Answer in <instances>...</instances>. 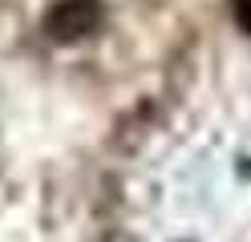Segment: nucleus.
Returning <instances> with one entry per match:
<instances>
[{"label": "nucleus", "instance_id": "2", "mask_svg": "<svg viewBox=\"0 0 251 242\" xmlns=\"http://www.w3.org/2000/svg\"><path fill=\"white\" fill-rule=\"evenodd\" d=\"M231 16L243 32H251V0H231Z\"/></svg>", "mask_w": 251, "mask_h": 242}, {"label": "nucleus", "instance_id": "1", "mask_svg": "<svg viewBox=\"0 0 251 242\" xmlns=\"http://www.w3.org/2000/svg\"><path fill=\"white\" fill-rule=\"evenodd\" d=\"M98 21H101L98 0H61L49 12V32L57 41H73V37H85L89 28H98Z\"/></svg>", "mask_w": 251, "mask_h": 242}]
</instances>
